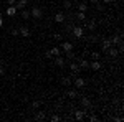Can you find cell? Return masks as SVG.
I'll return each instance as SVG.
<instances>
[{
	"mask_svg": "<svg viewBox=\"0 0 124 122\" xmlns=\"http://www.w3.org/2000/svg\"><path fill=\"white\" fill-rule=\"evenodd\" d=\"M17 0H7V5H15Z\"/></svg>",
	"mask_w": 124,
	"mask_h": 122,
	"instance_id": "obj_29",
	"label": "cell"
},
{
	"mask_svg": "<svg viewBox=\"0 0 124 122\" xmlns=\"http://www.w3.org/2000/svg\"><path fill=\"white\" fill-rule=\"evenodd\" d=\"M18 35H22V36L27 38V36H30V30L27 28V27H22V28L18 30Z\"/></svg>",
	"mask_w": 124,
	"mask_h": 122,
	"instance_id": "obj_10",
	"label": "cell"
},
{
	"mask_svg": "<svg viewBox=\"0 0 124 122\" xmlns=\"http://www.w3.org/2000/svg\"><path fill=\"white\" fill-rule=\"evenodd\" d=\"M22 18H23V20H28V18H30V12L23 10V12H22Z\"/></svg>",
	"mask_w": 124,
	"mask_h": 122,
	"instance_id": "obj_23",
	"label": "cell"
},
{
	"mask_svg": "<svg viewBox=\"0 0 124 122\" xmlns=\"http://www.w3.org/2000/svg\"><path fill=\"white\" fill-rule=\"evenodd\" d=\"M76 18L79 20V22H85V20H86V12H78V13H76Z\"/></svg>",
	"mask_w": 124,
	"mask_h": 122,
	"instance_id": "obj_17",
	"label": "cell"
},
{
	"mask_svg": "<svg viewBox=\"0 0 124 122\" xmlns=\"http://www.w3.org/2000/svg\"><path fill=\"white\" fill-rule=\"evenodd\" d=\"M111 46H113V43H111L109 38H103V40H101V50H103V51H106L108 48H111Z\"/></svg>",
	"mask_w": 124,
	"mask_h": 122,
	"instance_id": "obj_2",
	"label": "cell"
},
{
	"mask_svg": "<svg viewBox=\"0 0 124 122\" xmlns=\"http://www.w3.org/2000/svg\"><path fill=\"white\" fill-rule=\"evenodd\" d=\"M5 13H7L8 17H15V15H17V8H15V5H8Z\"/></svg>",
	"mask_w": 124,
	"mask_h": 122,
	"instance_id": "obj_5",
	"label": "cell"
},
{
	"mask_svg": "<svg viewBox=\"0 0 124 122\" xmlns=\"http://www.w3.org/2000/svg\"><path fill=\"white\" fill-rule=\"evenodd\" d=\"M89 121H91V122H96V121H98V117H96V115H91V117H89Z\"/></svg>",
	"mask_w": 124,
	"mask_h": 122,
	"instance_id": "obj_32",
	"label": "cell"
},
{
	"mask_svg": "<svg viewBox=\"0 0 124 122\" xmlns=\"http://www.w3.org/2000/svg\"><path fill=\"white\" fill-rule=\"evenodd\" d=\"M73 2H79V0H73Z\"/></svg>",
	"mask_w": 124,
	"mask_h": 122,
	"instance_id": "obj_37",
	"label": "cell"
},
{
	"mask_svg": "<svg viewBox=\"0 0 124 122\" xmlns=\"http://www.w3.org/2000/svg\"><path fill=\"white\" fill-rule=\"evenodd\" d=\"M55 22H56V23H63V22H65V15H63L61 12L56 13V15H55Z\"/></svg>",
	"mask_w": 124,
	"mask_h": 122,
	"instance_id": "obj_13",
	"label": "cell"
},
{
	"mask_svg": "<svg viewBox=\"0 0 124 122\" xmlns=\"http://www.w3.org/2000/svg\"><path fill=\"white\" fill-rule=\"evenodd\" d=\"M68 96L75 99V97H78V93H76V91H68Z\"/></svg>",
	"mask_w": 124,
	"mask_h": 122,
	"instance_id": "obj_25",
	"label": "cell"
},
{
	"mask_svg": "<svg viewBox=\"0 0 124 122\" xmlns=\"http://www.w3.org/2000/svg\"><path fill=\"white\" fill-rule=\"evenodd\" d=\"M51 121H53V122H58V121H60V117H58V115H53V117H51Z\"/></svg>",
	"mask_w": 124,
	"mask_h": 122,
	"instance_id": "obj_31",
	"label": "cell"
},
{
	"mask_svg": "<svg viewBox=\"0 0 124 122\" xmlns=\"http://www.w3.org/2000/svg\"><path fill=\"white\" fill-rule=\"evenodd\" d=\"M50 55H51V56H60V55H61V50H60V48H51V50H50Z\"/></svg>",
	"mask_w": 124,
	"mask_h": 122,
	"instance_id": "obj_15",
	"label": "cell"
},
{
	"mask_svg": "<svg viewBox=\"0 0 124 122\" xmlns=\"http://www.w3.org/2000/svg\"><path fill=\"white\" fill-rule=\"evenodd\" d=\"M91 56H93V59H99V58H101V55H99L98 51H93V53H91Z\"/></svg>",
	"mask_w": 124,
	"mask_h": 122,
	"instance_id": "obj_26",
	"label": "cell"
},
{
	"mask_svg": "<svg viewBox=\"0 0 124 122\" xmlns=\"http://www.w3.org/2000/svg\"><path fill=\"white\" fill-rule=\"evenodd\" d=\"M85 84H86V83H85L83 78H76V79H75V86H76V87H83Z\"/></svg>",
	"mask_w": 124,
	"mask_h": 122,
	"instance_id": "obj_14",
	"label": "cell"
},
{
	"mask_svg": "<svg viewBox=\"0 0 124 122\" xmlns=\"http://www.w3.org/2000/svg\"><path fill=\"white\" fill-rule=\"evenodd\" d=\"M30 15H31L35 20H40L41 17H43V12H41V8H38V7H33V10H31Z\"/></svg>",
	"mask_w": 124,
	"mask_h": 122,
	"instance_id": "obj_1",
	"label": "cell"
},
{
	"mask_svg": "<svg viewBox=\"0 0 124 122\" xmlns=\"http://www.w3.org/2000/svg\"><path fill=\"white\" fill-rule=\"evenodd\" d=\"M78 10L79 12H86L88 10V3H78Z\"/></svg>",
	"mask_w": 124,
	"mask_h": 122,
	"instance_id": "obj_22",
	"label": "cell"
},
{
	"mask_svg": "<svg viewBox=\"0 0 124 122\" xmlns=\"http://www.w3.org/2000/svg\"><path fill=\"white\" fill-rule=\"evenodd\" d=\"M27 3H28V0H17V2H15V8L23 10L25 7H27Z\"/></svg>",
	"mask_w": 124,
	"mask_h": 122,
	"instance_id": "obj_4",
	"label": "cell"
},
{
	"mask_svg": "<svg viewBox=\"0 0 124 122\" xmlns=\"http://www.w3.org/2000/svg\"><path fill=\"white\" fill-rule=\"evenodd\" d=\"M73 35L76 38H83V35H85V30L81 28V27H75L73 28Z\"/></svg>",
	"mask_w": 124,
	"mask_h": 122,
	"instance_id": "obj_3",
	"label": "cell"
},
{
	"mask_svg": "<svg viewBox=\"0 0 124 122\" xmlns=\"http://www.w3.org/2000/svg\"><path fill=\"white\" fill-rule=\"evenodd\" d=\"M94 28H96V22L91 20V22L88 23V30H89V31H94Z\"/></svg>",
	"mask_w": 124,
	"mask_h": 122,
	"instance_id": "obj_21",
	"label": "cell"
},
{
	"mask_svg": "<svg viewBox=\"0 0 124 122\" xmlns=\"http://www.w3.org/2000/svg\"><path fill=\"white\" fill-rule=\"evenodd\" d=\"M106 53H108V55H109V56H111V58H116V56H117V55H119V51H117V50H116L114 46L108 48V50H106Z\"/></svg>",
	"mask_w": 124,
	"mask_h": 122,
	"instance_id": "obj_6",
	"label": "cell"
},
{
	"mask_svg": "<svg viewBox=\"0 0 124 122\" xmlns=\"http://www.w3.org/2000/svg\"><path fill=\"white\" fill-rule=\"evenodd\" d=\"M70 69H71V73H73V74H78V73L81 71V68H79L78 63H71V65H70Z\"/></svg>",
	"mask_w": 124,
	"mask_h": 122,
	"instance_id": "obj_8",
	"label": "cell"
},
{
	"mask_svg": "<svg viewBox=\"0 0 124 122\" xmlns=\"http://www.w3.org/2000/svg\"><path fill=\"white\" fill-rule=\"evenodd\" d=\"M2 25H3V18H2V13H0V28H2Z\"/></svg>",
	"mask_w": 124,
	"mask_h": 122,
	"instance_id": "obj_33",
	"label": "cell"
},
{
	"mask_svg": "<svg viewBox=\"0 0 124 122\" xmlns=\"http://www.w3.org/2000/svg\"><path fill=\"white\" fill-rule=\"evenodd\" d=\"M81 104H83V107H91V101L88 97H83L81 99Z\"/></svg>",
	"mask_w": 124,
	"mask_h": 122,
	"instance_id": "obj_18",
	"label": "cell"
},
{
	"mask_svg": "<svg viewBox=\"0 0 124 122\" xmlns=\"http://www.w3.org/2000/svg\"><path fill=\"white\" fill-rule=\"evenodd\" d=\"M55 61H56V65H58V66H61V68L65 66V59L61 58V55H60V56H56V59H55Z\"/></svg>",
	"mask_w": 124,
	"mask_h": 122,
	"instance_id": "obj_20",
	"label": "cell"
},
{
	"mask_svg": "<svg viewBox=\"0 0 124 122\" xmlns=\"http://www.w3.org/2000/svg\"><path fill=\"white\" fill-rule=\"evenodd\" d=\"M31 106H33V109H38V107H40V102H38V101H33V102H31Z\"/></svg>",
	"mask_w": 124,
	"mask_h": 122,
	"instance_id": "obj_27",
	"label": "cell"
},
{
	"mask_svg": "<svg viewBox=\"0 0 124 122\" xmlns=\"http://www.w3.org/2000/svg\"><path fill=\"white\" fill-rule=\"evenodd\" d=\"M75 119L76 121H83L85 119V111H75Z\"/></svg>",
	"mask_w": 124,
	"mask_h": 122,
	"instance_id": "obj_12",
	"label": "cell"
},
{
	"mask_svg": "<svg viewBox=\"0 0 124 122\" xmlns=\"http://www.w3.org/2000/svg\"><path fill=\"white\" fill-rule=\"evenodd\" d=\"M61 48H63V51L66 53V51H73V43H70V41H65L63 45H61Z\"/></svg>",
	"mask_w": 124,
	"mask_h": 122,
	"instance_id": "obj_9",
	"label": "cell"
},
{
	"mask_svg": "<svg viewBox=\"0 0 124 122\" xmlns=\"http://www.w3.org/2000/svg\"><path fill=\"white\" fill-rule=\"evenodd\" d=\"M78 65H79V68H81V69H86V68H89V63H88L86 59H79V63H78Z\"/></svg>",
	"mask_w": 124,
	"mask_h": 122,
	"instance_id": "obj_16",
	"label": "cell"
},
{
	"mask_svg": "<svg viewBox=\"0 0 124 122\" xmlns=\"http://www.w3.org/2000/svg\"><path fill=\"white\" fill-rule=\"evenodd\" d=\"M35 119H37V121H43V119H45V112H43V111H38L37 115H35Z\"/></svg>",
	"mask_w": 124,
	"mask_h": 122,
	"instance_id": "obj_19",
	"label": "cell"
},
{
	"mask_svg": "<svg viewBox=\"0 0 124 122\" xmlns=\"http://www.w3.org/2000/svg\"><path fill=\"white\" fill-rule=\"evenodd\" d=\"M63 7L65 8H71V0H63Z\"/></svg>",
	"mask_w": 124,
	"mask_h": 122,
	"instance_id": "obj_24",
	"label": "cell"
},
{
	"mask_svg": "<svg viewBox=\"0 0 124 122\" xmlns=\"http://www.w3.org/2000/svg\"><path fill=\"white\" fill-rule=\"evenodd\" d=\"M89 68H91V69H94V71H98V69H101V63H99L98 59H94L93 63H89Z\"/></svg>",
	"mask_w": 124,
	"mask_h": 122,
	"instance_id": "obj_11",
	"label": "cell"
},
{
	"mask_svg": "<svg viewBox=\"0 0 124 122\" xmlns=\"http://www.w3.org/2000/svg\"><path fill=\"white\" fill-rule=\"evenodd\" d=\"M91 3H96V5H98V3H99V0H91Z\"/></svg>",
	"mask_w": 124,
	"mask_h": 122,
	"instance_id": "obj_34",
	"label": "cell"
},
{
	"mask_svg": "<svg viewBox=\"0 0 124 122\" xmlns=\"http://www.w3.org/2000/svg\"><path fill=\"white\" fill-rule=\"evenodd\" d=\"M63 84H70V78H63Z\"/></svg>",
	"mask_w": 124,
	"mask_h": 122,
	"instance_id": "obj_30",
	"label": "cell"
},
{
	"mask_svg": "<svg viewBox=\"0 0 124 122\" xmlns=\"http://www.w3.org/2000/svg\"><path fill=\"white\" fill-rule=\"evenodd\" d=\"M103 2H104V3H111L113 0H103Z\"/></svg>",
	"mask_w": 124,
	"mask_h": 122,
	"instance_id": "obj_35",
	"label": "cell"
},
{
	"mask_svg": "<svg viewBox=\"0 0 124 122\" xmlns=\"http://www.w3.org/2000/svg\"><path fill=\"white\" fill-rule=\"evenodd\" d=\"M3 74V68H0V76Z\"/></svg>",
	"mask_w": 124,
	"mask_h": 122,
	"instance_id": "obj_36",
	"label": "cell"
},
{
	"mask_svg": "<svg viewBox=\"0 0 124 122\" xmlns=\"http://www.w3.org/2000/svg\"><path fill=\"white\" fill-rule=\"evenodd\" d=\"M66 58H71V59H75V55H73V51H66Z\"/></svg>",
	"mask_w": 124,
	"mask_h": 122,
	"instance_id": "obj_28",
	"label": "cell"
},
{
	"mask_svg": "<svg viewBox=\"0 0 124 122\" xmlns=\"http://www.w3.org/2000/svg\"><path fill=\"white\" fill-rule=\"evenodd\" d=\"M109 40H111L113 46H116V45H121V43H123V40H121V36H117V35H113V36L109 38Z\"/></svg>",
	"mask_w": 124,
	"mask_h": 122,
	"instance_id": "obj_7",
	"label": "cell"
}]
</instances>
